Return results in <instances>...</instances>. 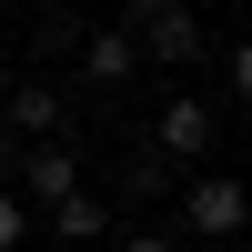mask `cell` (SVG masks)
Instances as JSON below:
<instances>
[{
    "label": "cell",
    "instance_id": "obj_1",
    "mask_svg": "<svg viewBox=\"0 0 252 252\" xmlns=\"http://www.w3.org/2000/svg\"><path fill=\"white\" fill-rule=\"evenodd\" d=\"M131 40H141L152 61H192V51H202V20L182 10V0H131Z\"/></svg>",
    "mask_w": 252,
    "mask_h": 252
},
{
    "label": "cell",
    "instance_id": "obj_2",
    "mask_svg": "<svg viewBox=\"0 0 252 252\" xmlns=\"http://www.w3.org/2000/svg\"><path fill=\"white\" fill-rule=\"evenodd\" d=\"M182 222H192V232H212V242H222V232H242V222H252V192H242L232 172H202L192 192H182Z\"/></svg>",
    "mask_w": 252,
    "mask_h": 252
},
{
    "label": "cell",
    "instance_id": "obj_3",
    "mask_svg": "<svg viewBox=\"0 0 252 252\" xmlns=\"http://www.w3.org/2000/svg\"><path fill=\"white\" fill-rule=\"evenodd\" d=\"M20 192H31L40 212H61V202L81 192V161H71V141H40V152L20 161Z\"/></svg>",
    "mask_w": 252,
    "mask_h": 252
},
{
    "label": "cell",
    "instance_id": "obj_4",
    "mask_svg": "<svg viewBox=\"0 0 252 252\" xmlns=\"http://www.w3.org/2000/svg\"><path fill=\"white\" fill-rule=\"evenodd\" d=\"M0 121H10V131H61V121H71V91H61V81H10Z\"/></svg>",
    "mask_w": 252,
    "mask_h": 252
},
{
    "label": "cell",
    "instance_id": "obj_5",
    "mask_svg": "<svg viewBox=\"0 0 252 252\" xmlns=\"http://www.w3.org/2000/svg\"><path fill=\"white\" fill-rule=\"evenodd\" d=\"M152 152H172V161L212 152V111H202L192 91H182V101H161V121H152Z\"/></svg>",
    "mask_w": 252,
    "mask_h": 252
},
{
    "label": "cell",
    "instance_id": "obj_6",
    "mask_svg": "<svg viewBox=\"0 0 252 252\" xmlns=\"http://www.w3.org/2000/svg\"><path fill=\"white\" fill-rule=\"evenodd\" d=\"M141 61H152V51H141L131 31H91V40H81V71H91V81H131Z\"/></svg>",
    "mask_w": 252,
    "mask_h": 252
},
{
    "label": "cell",
    "instance_id": "obj_7",
    "mask_svg": "<svg viewBox=\"0 0 252 252\" xmlns=\"http://www.w3.org/2000/svg\"><path fill=\"white\" fill-rule=\"evenodd\" d=\"M172 192V152H121V202H161Z\"/></svg>",
    "mask_w": 252,
    "mask_h": 252
},
{
    "label": "cell",
    "instance_id": "obj_8",
    "mask_svg": "<svg viewBox=\"0 0 252 252\" xmlns=\"http://www.w3.org/2000/svg\"><path fill=\"white\" fill-rule=\"evenodd\" d=\"M51 232H61V242H101V232H111V202H101V192H71V202L51 212Z\"/></svg>",
    "mask_w": 252,
    "mask_h": 252
},
{
    "label": "cell",
    "instance_id": "obj_9",
    "mask_svg": "<svg viewBox=\"0 0 252 252\" xmlns=\"http://www.w3.org/2000/svg\"><path fill=\"white\" fill-rule=\"evenodd\" d=\"M31 212H40L31 192H0V252H20V242H31Z\"/></svg>",
    "mask_w": 252,
    "mask_h": 252
},
{
    "label": "cell",
    "instance_id": "obj_10",
    "mask_svg": "<svg viewBox=\"0 0 252 252\" xmlns=\"http://www.w3.org/2000/svg\"><path fill=\"white\" fill-rule=\"evenodd\" d=\"M121 252H182L172 232H121Z\"/></svg>",
    "mask_w": 252,
    "mask_h": 252
},
{
    "label": "cell",
    "instance_id": "obj_11",
    "mask_svg": "<svg viewBox=\"0 0 252 252\" xmlns=\"http://www.w3.org/2000/svg\"><path fill=\"white\" fill-rule=\"evenodd\" d=\"M232 91L252 101V40H242V51H232Z\"/></svg>",
    "mask_w": 252,
    "mask_h": 252
},
{
    "label": "cell",
    "instance_id": "obj_12",
    "mask_svg": "<svg viewBox=\"0 0 252 252\" xmlns=\"http://www.w3.org/2000/svg\"><path fill=\"white\" fill-rule=\"evenodd\" d=\"M0 81H10V40H0Z\"/></svg>",
    "mask_w": 252,
    "mask_h": 252
},
{
    "label": "cell",
    "instance_id": "obj_13",
    "mask_svg": "<svg viewBox=\"0 0 252 252\" xmlns=\"http://www.w3.org/2000/svg\"><path fill=\"white\" fill-rule=\"evenodd\" d=\"M0 152H10V121H0Z\"/></svg>",
    "mask_w": 252,
    "mask_h": 252
}]
</instances>
